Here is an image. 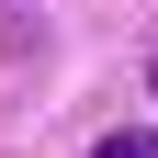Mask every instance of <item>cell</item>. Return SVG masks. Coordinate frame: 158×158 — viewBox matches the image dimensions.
I'll use <instances>...</instances> for the list:
<instances>
[{"mask_svg":"<svg viewBox=\"0 0 158 158\" xmlns=\"http://www.w3.org/2000/svg\"><path fill=\"white\" fill-rule=\"evenodd\" d=\"M90 158H158V135H102Z\"/></svg>","mask_w":158,"mask_h":158,"instance_id":"cell-1","label":"cell"},{"mask_svg":"<svg viewBox=\"0 0 158 158\" xmlns=\"http://www.w3.org/2000/svg\"><path fill=\"white\" fill-rule=\"evenodd\" d=\"M147 90H158V68H147Z\"/></svg>","mask_w":158,"mask_h":158,"instance_id":"cell-2","label":"cell"}]
</instances>
